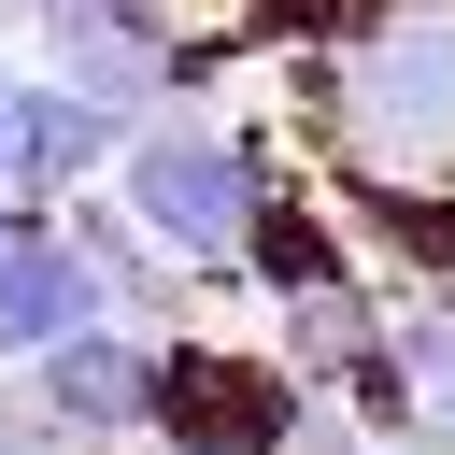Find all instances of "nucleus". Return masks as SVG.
I'll return each instance as SVG.
<instances>
[{"instance_id":"9d476101","label":"nucleus","mask_w":455,"mask_h":455,"mask_svg":"<svg viewBox=\"0 0 455 455\" xmlns=\"http://www.w3.org/2000/svg\"><path fill=\"white\" fill-rule=\"evenodd\" d=\"M14 85H28V71L0 57V185H14Z\"/></svg>"},{"instance_id":"20e7f679","label":"nucleus","mask_w":455,"mask_h":455,"mask_svg":"<svg viewBox=\"0 0 455 455\" xmlns=\"http://www.w3.org/2000/svg\"><path fill=\"white\" fill-rule=\"evenodd\" d=\"M156 341H171V327L100 313V327H71L43 370H14L28 412H43V441H57V455H128V441L156 427Z\"/></svg>"},{"instance_id":"f03ea898","label":"nucleus","mask_w":455,"mask_h":455,"mask_svg":"<svg viewBox=\"0 0 455 455\" xmlns=\"http://www.w3.org/2000/svg\"><path fill=\"white\" fill-rule=\"evenodd\" d=\"M270 185H284V142H270L256 114H228V100H171V114H142L128 156H114L128 228H142L156 256H185L199 284H228V256H242V228H256Z\"/></svg>"},{"instance_id":"9b49d317","label":"nucleus","mask_w":455,"mask_h":455,"mask_svg":"<svg viewBox=\"0 0 455 455\" xmlns=\"http://www.w3.org/2000/svg\"><path fill=\"white\" fill-rule=\"evenodd\" d=\"M28 213H43V199H14V185H0V256H14V242H28Z\"/></svg>"},{"instance_id":"0eeeda50","label":"nucleus","mask_w":455,"mask_h":455,"mask_svg":"<svg viewBox=\"0 0 455 455\" xmlns=\"http://www.w3.org/2000/svg\"><path fill=\"white\" fill-rule=\"evenodd\" d=\"M341 270H370V256H355V228H341V199L284 171V185L256 199V228H242V256H228V284H242L256 313H284V299H313V284H341Z\"/></svg>"},{"instance_id":"f257e3e1","label":"nucleus","mask_w":455,"mask_h":455,"mask_svg":"<svg viewBox=\"0 0 455 455\" xmlns=\"http://www.w3.org/2000/svg\"><path fill=\"white\" fill-rule=\"evenodd\" d=\"M299 128L327 171L455 185V0H370L327 57H299Z\"/></svg>"},{"instance_id":"423d86ee","label":"nucleus","mask_w":455,"mask_h":455,"mask_svg":"<svg viewBox=\"0 0 455 455\" xmlns=\"http://www.w3.org/2000/svg\"><path fill=\"white\" fill-rule=\"evenodd\" d=\"M100 256L71 242V213H28V242L0 256V370H43L71 327H100Z\"/></svg>"},{"instance_id":"1a4fd4ad","label":"nucleus","mask_w":455,"mask_h":455,"mask_svg":"<svg viewBox=\"0 0 455 455\" xmlns=\"http://www.w3.org/2000/svg\"><path fill=\"white\" fill-rule=\"evenodd\" d=\"M299 455H412V441H384V427H355L341 398H313V427H299Z\"/></svg>"},{"instance_id":"f8f14e48","label":"nucleus","mask_w":455,"mask_h":455,"mask_svg":"<svg viewBox=\"0 0 455 455\" xmlns=\"http://www.w3.org/2000/svg\"><path fill=\"white\" fill-rule=\"evenodd\" d=\"M0 14H28V0H0Z\"/></svg>"},{"instance_id":"39448f33","label":"nucleus","mask_w":455,"mask_h":455,"mask_svg":"<svg viewBox=\"0 0 455 455\" xmlns=\"http://www.w3.org/2000/svg\"><path fill=\"white\" fill-rule=\"evenodd\" d=\"M128 128H142V114H114V100H85V85H57V71H28V85H14V199H43V213H71L85 185H114V156H128Z\"/></svg>"},{"instance_id":"6e6552de","label":"nucleus","mask_w":455,"mask_h":455,"mask_svg":"<svg viewBox=\"0 0 455 455\" xmlns=\"http://www.w3.org/2000/svg\"><path fill=\"white\" fill-rule=\"evenodd\" d=\"M384 355H398V427H412V455H455V284H398Z\"/></svg>"},{"instance_id":"7ed1b4c3","label":"nucleus","mask_w":455,"mask_h":455,"mask_svg":"<svg viewBox=\"0 0 455 455\" xmlns=\"http://www.w3.org/2000/svg\"><path fill=\"white\" fill-rule=\"evenodd\" d=\"M299 427H313V384L270 341H213V327L156 341V427H142V455H299Z\"/></svg>"}]
</instances>
